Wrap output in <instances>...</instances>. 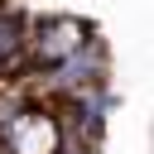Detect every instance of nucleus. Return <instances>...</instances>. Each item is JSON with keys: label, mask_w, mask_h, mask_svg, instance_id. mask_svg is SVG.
Segmentation results:
<instances>
[{"label": "nucleus", "mask_w": 154, "mask_h": 154, "mask_svg": "<svg viewBox=\"0 0 154 154\" xmlns=\"http://www.w3.org/2000/svg\"><path fill=\"white\" fill-rule=\"evenodd\" d=\"M111 82V48L101 34H91L72 58H63L58 67L34 77V96H77V91H101Z\"/></svg>", "instance_id": "nucleus-1"}, {"label": "nucleus", "mask_w": 154, "mask_h": 154, "mask_svg": "<svg viewBox=\"0 0 154 154\" xmlns=\"http://www.w3.org/2000/svg\"><path fill=\"white\" fill-rule=\"evenodd\" d=\"M96 34V24L91 19H82V14H38L34 24H29V72L38 77V72H48V67H58L63 58H72L87 38ZM29 91H34V82H29Z\"/></svg>", "instance_id": "nucleus-2"}, {"label": "nucleus", "mask_w": 154, "mask_h": 154, "mask_svg": "<svg viewBox=\"0 0 154 154\" xmlns=\"http://www.w3.org/2000/svg\"><path fill=\"white\" fill-rule=\"evenodd\" d=\"M5 154H63V125L43 96H29L10 120H0Z\"/></svg>", "instance_id": "nucleus-3"}]
</instances>
